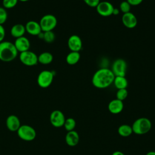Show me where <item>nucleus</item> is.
<instances>
[{
    "label": "nucleus",
    "instance_id": "obj_1",
    "mask_svg": "<svg viewBox=\"0 0 155 155\" xmlns=\"http://www.w3.org/2000/svg\"><path fill=\"white\" fill-rule=\"evenodd\" d=\"M114 78L115 76L111 70L107 68H102L94 73L91 82L94 87L104 89L108 87L113 83Z\"/></svg>",
    "mask_w": 155,
    "mask_h": 155
},
{
    "label": "nucleus",
    "instance_id": "obj_2",
    "mask_svg": "<svg viewBox=\"0 0 155 155\" xmlns=\"http://www.w3.org/2000/svg\"><path fill=\"white\" fill-rule=\"evenodd\" d=\"M18 51L13 43L9 41L0 42V60L9 62L13 61L18 56Z\"/></svg>",
    "mask_w": 155,
    "mask_h": 155
},
{
    "label": "nucleus",
    "instance_id": "obj_3",
    "mask_svg": "<svg viewBox=\"0 0 155 155\" xmlns=\"http://www.w3.org/2000/svg\"><path fill=\"white\" fill-rule=\"evenodd\" d=\"M152 127L150 120L147 117H139L135 120L133 123L131 127L133 133L136 134H145L150 131Z\"/></svg>",
    "mask_w": 155,
    "mask_h": 155
},
{
    "label": "nucleus",
    "instance_id": "obj_4",
    "mask_svg": "<svg viewBox=\"0 0 155 155\" xmlns=\"http://www.w3.org/2000/svg\"><path fill=\"white\" fill-rule=\"evenodd\" d=\"M39 23L42 31L45 32L53 31V30L56 27L58 21L55 16L51 14H48L43 16Z\"/></svg>",
    "mask_w": 155,
    "mask_h": 155
},
{
    "label": "nucleus",
    "instance_id": "obj_5",
    "mask_svg": "<svg viewBox=\"0 0 155 155\" xmlns=\"http://www.w3.org/2000/svg\"><path fill=\"white\" fill-rule=\"evenodd\" d=\"M54 78V74L49 70H43L39 73L37 78V83L38 85L43 88H45L50 86Z\"/></svg>",
    "mask_w": 155,
    "mask_h": 155
},
{
    "label": "nucleus",
    "instance_id": "obj_6",
    "mask_svg": "<svg viewBox=\"0 0 155 155\" xmlns=\"http://www.w3.org/2000/svg\"><path fill=\"white\" fill-rule=\"evenodd\" d=\"M19 60L22 64L28 67L35 66L38 62V55L30 50L20 53Z\"/></svg>",
    "mask_w": 155,
    "mask_h": 155
},
{
    "label": "nucleus",
    "instance_id": "obj_7",
    "mask_svg": "<svg viewBox=\"0 0 155 155\" xmlns=\"http://www.w3.org/2000/svg\"><path fill=\"white\" fill-rule=\"evenodd\" d=\"M17 133L18 136L21 139L26 141L33 140L36 136L35 129L27 125H21L18 130Z\"/></svg>",
    "mask_w": 155,
    "mask_h": 155
},
{
    "label": "nucleus",
    "instance_id": "obj_8",
    "mask_svg": "<svg viewBox=\"0 0 155 155\" xmlns=\"http://www.w3.org/2000/svg\"><path fill=\"white\" fill-rule=\"evenodd\" d=\"M127 70V64L123 59H116L111 67V71L115 76H125Z\"/></svg>",
    "mask_w": 155,
    "mask_h": 155
},
{
    "label": "nucleus",
    "instance_id": "obj_9",
    "mask_svg": "<svg viewBox=\"0 0 155 155\" xmlns=\"http://www.w3.org/2000/svg\"><path fill=\"white\" fill-rule=\"evenodd\" d=\"M114 8L113 4L108 1H101L96 7L97 13L104 17L112 15Z\"/></svg>",
    "mask_w": 155,
    "mask_h": 155
},
{
    "label": "nucleus",
    "instance_id": "obj_10",
    "mask_svg": "<svg viewBox=\"0 0 155 155\" xmlns=\"http://www.w3.org/2000/svg\"><path fill=\"white\" fill-rule=\"evenodd\" d=\"M50 120L51 125L56 128H60L64 126L65 118L63 113L58 110L51 112L50 116Z\"/></svg>",
    "mask_w": 155,
    "mask_h": 155
},
{
    "label": "nucleus",
    "instance_id": "obj_11",
    "mask_svg": "<svg viewBox=\"0 0 155 155\" xmlns=\"http://www.w3.org/2000/svg\"><path fill=\"white\" fill-rule=\"evenodd\" d=\"M68 47L71 51H78L81 50L82 48V42L81 38L76 35L70 36L67 41Z\"/></svg>",
    "mask_w": 155,
    "mask_h": 155
},
{
    "label": "nucleus",
    "instance_id": "obj_12",
    "mask_svg": "<svg viewBox=\"0 0 155 155\" xmlns=\"http://www.w3.org/2000/svg\"><path fill=\"white\" fill-rule=\"evenodd\" d=\"M122 22L124 25L128 28H133L137 24L136 16L131 12L124 13L122 16Z\"/></svg>",
    "mask_w": 155,
    "mask_h": 155
},
{
    "label": "nucleus",
    "instance_id": "obj_13",
    "mask_svg": "<svg viewBox=\"0 0 155 155\" xmlns=\"http://www.w3.org/2000/svg\"><path fill=\"white\" fill-rule=\"evenodd\" d=\"M25 31L33 36H39L42 32L39 23L35 21H28L25 25Z\"/></svg>",
    "mask_w": 155,
    "mask_h": 155
},
{
    "label": "nucleus",
    "instance_id": "obj_14",
    "mask_svg": "<svg viewBox=\"0 0 155 155\" xmlns=\"http://www.w3.org/2000/svg\"><path fill=\"white\" fill-rule=\"evenodd\" d=\"M14 45L18 52H24L29 50L30 47V42L28 39L25 36H22L16 38Z\"/></svg>",
    "mask_w": 155,
    "mask_h": 155
},
{
    "label": "nucleus",
    "instance_id": "obj_15",
    "mask_svg": "<svg viewBox=\"0 0 155 155\" xmlns=\"http://www.w3.org/2000/svg\"><path fill=\"white\" fill-rule=\"evenodd\" d=\"M109 111L114 114H117L122 112L124 109V103L119 99H115L111 101L108 105Z\"/></svg>",
    "mask_w": 155,
    "mask_h": 155
},
{
    "label": "nucleus",
    "instance_id": "obj_16",
    "mask_svg": "<svg viewBox=\"0 0 155 155\" xmlns=\"http://www.w3.org/2000/svg\"><path fill=\"white\" fill-rule=\"evenodd\" d=\"M6 125L7 128L11 131H18L21 126L19 118L15 115H10L6 120Z\"/></svg>",
    "mask_w": 155,
    "mask_h": 155
},
{
    "label": "nucleus",
    "instance_id": "obj_17",
    "mask_svg": "<svg viewBox=\"0 0 155 155\" xmlns=\"http://www.w3.org/2000/svg\"><path fill=\"white\" fill-rule=\"evenodd\" d=\"M66 143L70 147H75L79 142V135L74 130L68 131L65 137Z\"/></svg>",
    "mask_w": 155,
    "mask_h": 155
},
{
    "label": "nucleus",
    "instance_id": "obj_18",
    "mask_svg": "<svg viewBox=\"0 0 155 155\" xmlns=\"http://www.w3.org/2000/svg\"><path fill=\"white\" fill-rule=\"evenodd\" d=\"M25 32V26L21 24H16L13 25L10 30L11 35L16 39L24 36Z\"/></svg>",
    "mask_w": 155,
    "mask_h": 155
},
{
    "label": "nucleus",
    "instance_id": "obj_19",
    "mask_svg": "<svg viewBox=\"0 0 155 155\" xmlns=\"http://www.w3.org/2000/svg\"><path fill=\"white\" fill-rule=\"evenodd\" d=\"M81 54L78 51H70L66 56L65 61L70 65L76 64L80 60Z\"/></svg>",
    "mask_w": 155,
    "mask_h": 155
},
{
    "label": "nucleus",
    "instance_id": "obj_20",
    "mask_svg": "<svg viewBox=\"0 0 155 155\" xmlns=\"http://www.w3.org/2000/svg\"><path fill=\"white\" fill-rule=\"evenodd\" d=\"M38 59L39 63L43 65H47L53 61V56L51 53L45 51L38 56Z\"/></svg>",
    "mask_w": 155,
    "mask_h": 155
},
{
    "label": "nucleus",
    "instance_id": "obj_21",
    "mask_svg": "<svg viewBox=\"0 0 155 155\" xmlns=\"http://www.w3.org/2000/svg\"><path fill=\"white\" fill-rule=\"evenodd\" d=\"M113 84L117 90L127 88L128 85V80L125 76H115Z\"/></svg>",
    "mask_w": 155,
    "mask_h": 155
},
{
    "label": "nucleus",
    "instance_id": "obj_22",
    "mask_svg": "<svg viewBox=\"0 0 155 155\" xmlns=\"http://www.w3.org/2000/svg\"><path fill=\"white\" fill-rule=\"evenodd\" d=\"M117 132L120 136L127 137L133 133V130L131 126L127 124H122L119 127Z\"/></svg>",
    "mask_w": 155,
    "mask_h": 155
},
{
    "label": "nucleus",
    "instance_id": "obj_23",
    "mask_svg": "<svg viewBox=\"0 0 155 155\" xmlns=\"http://www.w3.org/2000/svg\"><path fill=\"white\" fill-rule=\"evenodd\" d=\"M76 120L72 117H69L65 119L64 127L67 131H70L74 130V128L76 127Z\"/></svg>",
    "mask_w": 155,
    "mask_h": 155
},
{
    "label": "nucleus",
    "instance_id": "obj_24",
    "mask_svg": "<svg viewBox=\"0 0 155 155\" xmlns=\"http://www.w3.org/2000/svg\"><path fill=\"white\" fill-rule=\"evenodd\" d=\"M42 38L47 43H51L55 39V35L53 31H45L42 33Z\"/></svg>",
    "mask_w": 155,
    "mask_h": 155
},
{
    "label": "nucleus",
    "instance_id": "obj_25",
    "mask_svg": "<svg viewBox=\"0 0 155 155\" xmlns=\"http://www.w3.org/2000/svg\"><path fill=\"white\" fill-rule=\"evenodd\" d=\"M128 94V92L127 88L119 89L116 92V99L121 101H123L127 97Z\"/></svg>",
    "mask_w": 155,
    "mask_h": 155
},
{
    "label": "nucleus",
    "instance_id": "obj_26",
    "mask_svg": "<svg viewBox=\"0 0 155 155\" xmlns=\"http://www.w3.org/2000/svg\"><path fill=\"white\" fill-rule=\"evenodd\" d=\"M18 0H2L3 7L5 9H10L15 7Z\"/></svg>",
    "mask_w": 155,
    "mask_h": 155
},
{
    "label": "nucleus",
    "instance_id": "obj_27",
    "mask_svg": "<svg viewBox=\"0 0 155 155\" xmlns=\"http://www.w3.org/2000/svg\"><path fill=\"white\" fill-rule=\"evenodd\" d=\"M131 5L127 1H124L121 2L119 5V10L124 13H128L130 12L131 10Z\"/></svg>",
    "mask_w": 155,
    "mask_h": 155
},
{
    "label": "nucleus",
    "instance_id": "obj_28",
    "mask_svg": "<svg viewBox=\"0 0 155 155\" xmlns=\"http://www.w3.org/2000/svg\"><path fill=\"white\" fill-rule=\"evenodd\" d=\"M7 19V13L4 7H0V24H4Z\"/></svg>",
    "mask_w": 155,
    "mask_h": 155
},
{
    "label": "nucleus",
    "instance_id": "obj_29",
    "mask_svg": "<svg viewBox=\"0 0 155 155\" xmlns=\"http://www.w3.org/2000/svg\"><path fill=\"white\" fill-rule=\"evenodd\" d=\"M84 2L90 7H96L101 2L100 0H83Z\"/></svg>",
    "mask_w": 155,
    "mask_h": 155
},
{
    "label": "nucleus",
    "instance_id": "obj_30",
    "mask_svg": "<svg viewBox=\"0 0 155 155\" xmlns=\"http://www.w3.org/2000/svg\"><path fill=\"white\" fill-rule=\"evenodd\" d=\"M5 36V30L2 25L0 24V42L4 41Z\"/></svg>",
    "mask_w": 155,
    "mask_h": 155
},
{
    "label": "nucleus",
    "instance_id": "obj_31",
    "mask_svg": "<svg viewBox=\"0 0 155 155\" xmlns=\"http://www.w3.org/2000/svg\"><path fill=\"white\" fill-rule=\"evenodd\" d=\"M131 5L136 6L140 4L143 0H126Z\"/></svg>",
    "mask_w": 155,
    "mask_h": 155
},
{
    "label": "nucleus",
    "instance_id": "obj_32",
    "mask_svg": "<svg viewBox=\"0 0 155 155\" xmlns=\"http://www.w3.org/2000/svg\"><path fill=\"white\" fill-rule=\"evenodd\" d=\"M119 12H120V10H119V8H114L113 11V14H112V15L116 16V15H119Z\"/></svg>",
    "mask_w": 155,
    "mask_h": 155
},
{
    "label": "nucleus",
    "instance_id": "obj_33",
    "mask_svg": "<svg viewBox=\"0 0 155 155\" xmlns=\"http://www.w3.org/2000/svg\"><path fill=\"white\" fill-rule=\"evenodd\" d=\"M111 155H125L124 153H122V151H114Z\"/></svg>",
    "mask_w": 155,
    "mask_h": 155
},
{
    "label": "nucleus",
    "instance_id": "obj_34",
    "mask_svg": "<svg viewBox=\"0 0 155 155\" xmlns=\"http://www.w3.org/2000/svg\"><path fill=\"white\" fill-rule=\"evenodd\" d=\"M145 155H155V151H150L148 152Z\"/></svg>",
    "mask_w": 155,
    "mask_h": 155
},
{
    "label": "nucleus",
    "instance_id": "obj_35",
    "mask_svg": "<svg viewBox=\"0 0 155 155\" xmlns=\"http://www.w3.org/2000/svg\"><path fill=\"white\" fill-rule=\"evenodd\" d=\"M18 1H19L21 2H27V1H28L29 0H18Z\"/></svg>",
    "mask_w": 155,
    "mask_h": 155
}]
</instances>
